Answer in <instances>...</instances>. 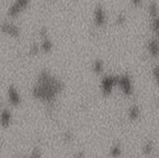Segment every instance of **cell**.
<instances>
[{"instance_id":"1","label":"cell","mask_w":159,"mask_h":158,"mask_svg":"<svg viewBox=\"0 0 159 158\" xmlns=\"http://www.w3.org/2000/svg\"><path fill=\"white\" fill-rule=\"evenodd\" d=\"M63 88L64 83L61 79L45 69L38 74L32 88V95L35 100L51 104L63 91Z\"/></svg>"},{"instance_id":"2","label":"cell","mask_w":159,"mask_h":158,"mask_svg":"<svg viewBox=\"0 0 159 158\" xmlns=\"http://www.w3.org/2000/svg\"><path fill=\"white\" fill-rule=\"evenodd\" d=\"M116 87L127 97H130L134 93V84L131 76L129 74H117Z\"/></svg>"},{"instance_id":"3","label":"cell","mask_w":159,"mask_h":158,"mask_svg":"<svg viewBox=\"0 0 159 158\" xmlns=\"http://www.w3.org/2000/svg\"><path fill=\"white\" fill-rule=\"evenodd\" d=\"M117 74H105L102 77L100 88L104 96H110L116 87Z\"/></svg>"},{"instance_id":"4","label":"cell","mask_w":159,"mask_h":158,"mask_svg":"<svg viewBox=\"0 0 159 158\" xmlns=\"http://www.w3.org/2000/svg\"><path fill=\"white\" fill-rule=\"evenodd\" d=\"M30 4V0H14L7 9V16L9 18L18 17L23 10H25Z\"/></svg>"},{"instance_id":"5","label":"cell","mask_w":159,"mask_h":158,"mask_svg":"<svg viewBox=\"0 0 159 158\" xmlns=\"http://www.w3.org/2000/svg\"><path fill=\"white\" fill-rule=\"evenodd\" d=\"M0 30L3 34H5L7 36L17 38L20 34V27L15 24L13 21L5 20L0 24Z\"/></svg>"},{"instance_id":"6","label":"cell","mask_w":159,"mask_h":158,"mask_svg":"<svg viewBox=\"0 0 159 158\" xmlns=\"http://www.w3.org/2000/svg\"><path fill=\"white\" fill-rule=\"evenodd\" d=\"M7 101H8L10 105L17 107L20 104L21 97H20L19 89L14 85L8 86L7 90Z\"/></svg>"},{"instance_id":"7","label":"cell","mask_w":159,"mask_h":158,"mask_svg":"<svg viewBox=\"0 0 159 158\" xmlns=\"http://www.w3.org/2000/svg\"><path fill=\"white\" fill-rule=\"evenodd\" d=\"M93 19H94V23L96 26L102 27L105 25L107 21V16H106V12L103 7L101 4L95 7L94 12H93Z\"/></svg>"},{"instance_id":"8","label":"cell","mask_w":159,"mask_h":158,"mask_svg":"<svg viewBox=\"0 0 159 158\" xmlns=\"http://www.w3.org/2000/svg\"><path fill=\"white\" fill-rule=\"evenodd\" d=\"M12 122V114L9 110L4 109L0 114V126L3 129H7L11 125Z\"/></svg>"},{"instance_id":"9","label":"cell","mask_w":159,"mask_h":158,"mask_svg":"<svg viewBox=\"0 0 159 158\" xmlns=\"http://www.w3.org/2000/svg\"><path fill=\"white\" fill-rule=\"evenodd\" d=\"M147 50L149 52V54L154 57L157 58L158 56V40L157 37H152L147 41V45H146Z\"/></svg>"},{"instance_id":"10","label":"cell","mask_w":159,"mask_h":158,"mask_svg":"<svg viewBox=\"0 0 159 158\" xmlns=\"http://www.w3.org/2000/svg\"><path fill=\"white\" fill-rule=\"evenodd\" d=\"M53 42L52 40L48 37V36H46V37H43L42 38V41L39 45L40 47V51H42L43 53H49L52 48H53Z\"/></svg>"},{"instance_id":"11","label":"cell","mask_w":159,"mask_h":158,"mask_svg":"<svg viewBox=\"0 0 159 158\" xmlns=\"http://www.w3.org/2000/svg\"><path fill=\"white\" fill-rule=\"evenodd\" d=\"M105 70L104 62L102 59H96L92 63V71L96 74H102Z\"/></svg>"},{"instance_id":"12","label":"cell","mask_w":159,"mask_h":158,"mask_svg":"<svg viewBox=\"0 0 159 158\" xmlns=\"http://www.w3.org/2000/svg\"><path fill=\"white\" fill-rule=\"evenodd\" d=\"M141 115V109L137 104H133L129 108V117L131 120H137Z\"/></svg>"},{"instance_id":"13","label":"cell","mask_w":159,"mask_h":158,"mask_svg":"<svg viewBox=\"0 0 159 158\" xmlns=\"http://www.w3.org/2000/svg\"><path fill=\"white\" fill-rule=\"evenodd\" d=\"M148 14L151 19L158 18V6L156 1H152L148 6Z\"/></svg>"},{"instance_id":"14","label":"cell","mask_w":159,"mask_h":158,"mask_svg":"<svg viewBox=\"0 0 159 158\" xmlns=\"http://www.w3.org/2000/svg\"><path fill=\"white\" fill-rule=\"evenodd\" d=\"M110 155H111L112 157L114 158L119 157V156L122 155V149H121L120 145L116 144V145L112 146V148H111V150H110Z\"/></svg>"},{"instance_id":"15","label":"cell","mask_w":159,"mask_h":158,"mask_svg":"<svg viewBox=\"0 0 159 158\" xmlns=\"http://www.w3.org/2000/svg\"><path fill=\"white\" fill-rule=\"evenodd\" d=\"M150 29L156 36L158 34V18L150 20Z\"/></svg>"},{"instance_id":"16","label":"cell","mask_w":159,"mask_h":158,"mask_svg":"<svg viewBox=\"0 0 159 158\" xmlns=\"http://www.w3.org/2000/svg\"><path fill=\"white\" fill-rule=\"evenodd\" d=\"M29 55L32 56V57H34V56H37L39 53H40V47L38 44L36 43H34L31 45V47H29Z\"/></svg>"},{"instance_id":"17","label":"cell","mask_w":159,"mask_h":158,"mask_svg":"<svg viewBox=\"0 0 159 158\" xmlns=\"http://www.w3.org/2000/svg\"><path fill=\"white\" fill-rule=\"evenodd\" d=\"M153 150H154V144L152 142H148L144 144V146H143V154L144 155H147V156L151 155Z\"/></svg>"},{"instance_id":"18","label":"cell","mask_w":159,"mask_h":158,"mask_svg":"<svg viewBox=\"0 0 159 158\" xmlns=\"http://www.w3.org/2000/svg\"><path fill=\"white\" fill-rule=\"evenodd\" d=\"M126 20H127V16H126V14L123 13V12H121V13H119V14L116 16V23L117 25H123V24L126 22Z\"/></svg>"},{"instance_id":"19","label":"cell","mask_w":159,"mask_h":158,"mask_svg":"<svg viewBox=\"0 0 159 158\" xmlns=\"http://www.w3.org/2000/svg\"><path fill=\"white\" fill-rule=\"evenodd\" d=\"M29 158H41V151L38 147H34L31 152Z\"/></svg>"},{"instance_id":"20","label":"cell","mask_w":159,"mask_h":158,"mask_svg":"<svg viewBox=\"0 0 159 158\" xmlns=\"http://www.w3.org/2000/svg\"><path fill=\"white\" fill-rule=\"evenodd\" d=\"M158 75H159L158 66H157V65H156V66L152 69V76H153V78H154L156 81H157V80H158Z\"/></svg>"},{"instance_id":"21","label":"cell","mask_w":159,"mask_h":158,"mask_svg":"<svg viewBox=\"0 0 159 158\" xmlns=\"http://www.w3.org/2000/svg\"><path fill=\"white\" fill-rule=\"evenodd\" d=\"M63 138H64V141H66L67 142H71L73 141V139H74V136L70 131H67L66 133H64Z\"/></svg>"},{"instance_id":"22","label":"cell","mask_w":159,"mask_h":158,"mask_svg":"<svg viewBox=\"0 0 159 158\" xmlns=\"http://www.w3.org/2000/svg\"><path fill=\"white\" fill-rule=\"evenodd\" d=\"M39 34H40V36L43 38V37H46V36H48V29H47V27H45V26H43L41 29H40V31H39Z\"/></svg>"},{"instance_id":"23","label":"cell","mask_w":159,"mask_h":158,"mask_svg":"<svg viewBox=\"0 0 159 158\" xmlns=\"http://www.w3.org/2000/svg\"><path fill=\"white\" fill-rule=\"evenodd\" d=\"M130 2H131L135 7H139V6H141V5H142L143 0H130Z\"/></svg>"},{"instance_id":"24","label":"cell","mask_w":159,"mask_h":158,"mask_svg":"<svg viewBox=\"0 0 159 158\" xmlns=\"http://www.w3.org/2000/svg\"><path fill=\"white\" fill-rule=\"evenodd\" d=\"M74 158H85V154L83 152H78V153L75 154Z\"/></svg>"},{"instance_id":"25","label":"cell","mask_w":159,"mask_h":158,"mask_svg":"<svg viewBox=\"0 0 159 158\" xmlns=\"http://www.w3.org/2000/svg\"><path fill=\"white\" fill-rule=\"evenodd\" d=\"M0 106H1V102H0Z\"/></svg>"},{"instance_id":"26","label":"cell","mask_w":159,"mask_h":158,"mask_svg":"<svg viewBox=\"0 0 159 158\" xmlns=\"http://www.w3.org/2000/svg\"><path fill=\"white\" fill-rule=\"evenodd\" d=\"M15 158H20V157H15Z\"/></svg>"}]
</instances>
